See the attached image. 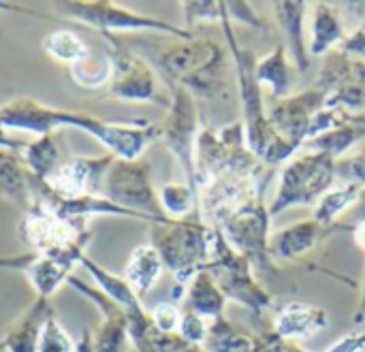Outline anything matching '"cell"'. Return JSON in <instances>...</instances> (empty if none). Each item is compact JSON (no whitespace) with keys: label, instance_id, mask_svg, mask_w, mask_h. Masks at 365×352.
Instances as JSON below:
<instances>
[{"label":"cell","instance_id":"1","mask_svg":"<svg viewBox=\"0 0 365 352\" xmlns=\"http://www.w3.org/2000/svg\"><path fill=\"white\" fill-rule=\"evenodd\" d=\"M231 24H233L231 15L227 13V17L220 21V28L229 43V53H231V62L235 71V81H237V92L242 100V113H244L242 124L246 130V143L250 152L267 169H276L280 165H287L297 150L289 145L269 124L267 109L263 105V88L259 86L255 77L257 56L237 43V36Z\"/></svg>","mask_w":365,"mask_h":352},{"label":"cell","instance_id":"2","mask_svg":"<svg viewBox=\"0 0 365 352\" xmlns=\"http://www.w3.org/2000/svg\"><path fill=\"white\" fill-rule=\"evenodd\" d=\"M231 56L212 38H184L165 47L158 68L167 83L186 88L195 98L220 100L229 96Z\"/></svg>","mask_w":365,"mask_h":352},{"label":"cell","instance_id":"3","mask_svg":"<svg viewBox=\"0 0 365 352\" xmlns=\"http://www.w3.org/2000/svg\"><path fill=\"white\" fill-rule=\"evenodd\" d=\"M150 244L158 250L165 269L173 274V304L186 293L190 280L207 269L212 257V224L195 214L186 220H173L169 224H152Z\"/></svg>","mask_w":365,"mask_h":352},{"label":"cell","instance_id":"4","mask_svg":"<svg viewBox=\"0 0 365 352\" xmlns=\"http://www.w3.org/2000/svg\"><path fill=\"white\" fill-rule=\"evenodd\" d=\"M19 237L32 248V252L75 267L86 257L92 231L88 220L60 216L34 199L32 205L21 214Z\"/></svg>","mask_w":365,"mask_h":352},{"label":"cell","instance_id":"5","mask_svg":"<svg viewBox=\"0 0 365 352\" xmlns=\"http://www.w3.org/2000/svg\"><path fill=\"white\" fill-rule=\"evenodd\" d=\"M207 271H212L227 301L240 304L255 319H263L274 308V297L257 278L250 261L231 248L216 224H212V257Z\"/></svg>","mask_w":365,"mask_h":352},{"label":"cell","instance_id":"6","mask_svg":"<svg viewBox=\"0 0 365 352\" xmlns=\"http://www.w3.org/2000/svg\"><path fill=\"white\" fill-rule=\"evenodd\" d=\"M269 205L263 203V192L246 199L216 222L231 248L246 257L261 278H276L280 274L269 254Z\"/></svg>","mask_w":365,"mask_h":352},{"label":"cell","instance_id":"7","mask_svg":"<svg viewBox=\"0 0 365 352\" xmlns=\"http://www.w3.org/2000/svg\"><path fill=\"white\" fill-rule=\"evenodd\" d=\"M336 158L323 152H308L291 158L280 171L278 190L269 203V216H278L291 207H310L334 188L338 177Z\"/></svg>","mask_w":365,"mask_h":352},{"label":"cell","instance_id":"8","mask_svg":"<svg viewBox=\"0 0 365 352\" xmlns=\"http://www.w3.org/2000/svg\"><path fill=\"white\" fill-rule=\"evenodd\" d=\"M56 11L73 19L77 24H83L92 30H98L105 36H113L115 32H158L175 36L178 41L195 36L190 30L175 26L171 21L143 15L137 11H130L126 6H120L109 0H71V2H56Z\"/></svg>","mask_w":365,"mask_h":352},{"label":"cell","instance_id":"9","mask_svg":"<svg viewBox=\"0 0 365 352\" xmlns=\"http://www.w3.org/2000/svg\"><path fill=\"white\" fill-rule=\"evenodd\" d=\"M103 197L113 205L133 212L148 224H169L171 218L165 216L158 192L152 184V165L143 158L139 160H113L105 182Z\"/></svg>","mask_w":365,"mask_h":352},{"label":"cell","instance_id":"10","mask_svg":"<svg viewBox=\"0 0 365 352\" xmlns=\"http://www.w3.org/2000/svg\"><path fill=\"white\" fill-rule=\"evenodd\" d=\"M165 147L178 160L186 184L197 190V141L201 135V115L197 98L182 86L169 83V107L163 122H158Z\"/></svg>","mask_w":365,"mask_h":352},{"label":"cell","instance_id":"11","mask_svg":"<svg viewBox=\"0 0 365 352\" xmlns=\"http://www.w3.org/2000/svg\"><path fill=\"white\" fill-rule=\"evenodd\" d=\"M94 115L73 109L45 105L32 96H15L0 105V124L11 133H30L34 137L56 135L60 128H77L88 133Z\"/></svg>","mask_w":365,"mask_h":352},{"label":"cell","instance_id":"12","mask_svg":"<svg viewBox=\"0 0 365 352\" xmlns=\"http://www.w3.org/2000/svg\"><path fill=\"white\" fill-rule=\"evenodd\" d=\"M113 43V79L107 94L126 103H152L169 107V96L163 92L156 71L128 47L107 36Z\"/></svg>","mask_w":365,"mask_h":352},{"label":"cell","instance_id":"13","mask_svg":"<svg viewBox=\"0 0 365 352\" xmlns=\"http://www.w3.org/2000/svg\"><path fill=\"white\" fill-rule=\"evenodd\" d=\"M317 88L327 94V107L359 113L365 109V62L340 49L323 58Z\"/></svg>","mask_w":365,"mask_h":352},{"label":"cell","instance_id":"14","mask_svg":"<svg viewBox=\"0 0 365 352\" xmlns=\"http://www.w3.org/2000/svg\"><path fill=\"white\" fill-rule=\"evenodd\" d=\"M66 284L101 312V323L96 325V329L83 336V340L77 344L75 352H128L133 344H130L128 321H126L124 310L115 306L105 293L81 282L75 276H71Z\"/></svg>","mask_w":365,"mask_h":352},{"label":"cell","instance_id":"15","mask_svg":"<svg viewBox=\"0 0 365 352\" xmlns=\"http://www.w3.org/2000/svg\"><path fill=\"white\" fill-rule=\"evenodd\" d=\"M113 160L115 158L111 154L77 156L64 160L56 173L45 184L34 186V190H45L58 199L103 197V182Z\"/></svg>","mask_w":365,"mask_h":352},{"label":"cell","instance_id":"16","mask_svg":"<svg viewBox=\"0 0 365 352\" xmlns=\"http://www.w3.org/2000/svg\"><path fill=\"white\" fill-rule=\"evenodd\" d=\"M327 105V94L317 86L304 92H295L287 98L276 100L267 109L269 124L274 130L295 150H299L310 133L312 120Z\"/></svg>","mask_w":365,"mask_h":352},{"label":"cell","instance_id":"17","mask_svg":"<svg viewBox=\"0 0 365 352\" xmlns=\"http://www.w3.org/2000/svg\"><path fill=\"white\" fill-rule=\"evenodd\" d=\"M0 269H11V271L24 274L28 284L32 286L34 295L49 299V301L60 291V286L66 284L68 278L73 276V267L58 263L49 257L36 254V252L0 259Z\"/></svg>","mask_w":365,"mask_h":352},{"label":"cell","instance_id":"18","mask_svg":"<svg viewBox=\"0 0 365 352\" xmlns=\"http://www.w3.org/2000/svg\"><path fill=\"white\" fill-rule=\"evenodd\" d=\"M334 235L331 227L319 224L314 218L299 220L269 237V254L274 261H299L317 250L325 239Z\"/></svg>","mask_w":365,"mask_h":352},{"label":"cell","instance_id":"19","mask_svg":"<svg viewBox=\"0 0 365 352\" xmlns=\"http://www.w3.org/2000/svg\"><path fill=\"white\" fill-rule=\"evenodd\" d=\"M329 327L327 310L308 301H291L282 306L274 321V333L289 342H306Z\"/></svg>","mask_w":365,"mask_h":352},{"label":"cell","instance_id":"20","mask_svg":"<svg viewBox=\"0 0 365 352\" xmlns=\"http://www.w3.org/2000/svg\"><path fill=\"white\" fill-rule=\"evenodd\" d=\"M53 314L51 301L34 297V301L6 327L0 344L4 352H36L47 319Z\"/></svg>","mask_w":365,"mask_h":352},{"label":"cell","instance_id":"21","mask_svg":"<svg viewBox=\"0 0 365 352\" xmlns=\"http://www.w3.org/2000/svg\"><path fill=\"white\" fill-rule=\"evenodd\" d=\"M274 15L278 19V26L282 28L284 34V47L289 51V58L293 60L297 73H306L312 64V58L308 53V41H306V28H304V19H306V11H308V2L299 0V2H272Z\"/></svg>","mask_w":365,"mask_h":352},{"label":"cell","instance_id":"22","mask_svg":"<svg viewBox=\"0 0 365 352\" xmlns=\"http://www.w3.org/2000/svg\"><path fill=\"white\" fill-rule=\"evenodd\" d=\"M255 77L261 88H269V92L276 100L295 94V83H297L299 73H297L293 60L289 58L284 43L274 45V49L267 56L257 58Z\"/></svg>","mask_w":365,"mask_h":352},{"label":"cell","instance_id":"23","mask_svg":"<svg viewBox=\"0 0 365 352\" xmlns=\"http://www.w3.org/2000/svg\"><path fill=\"white\" fill-rule=\"evenodd\" d=\"M346 26L344 17L340 13V6L329 2H317L312 11V24H310V41H308V53L310 58H325L329 51L340 49V45L346 41Z\"/></svg>","mask_w":365,"mask_h":352},{"label":"cell","instance_id":"24","mask_svg":"<svg viewBox=\"0 0 365 352\" xmlns=\"http://www.w3.org/2000/svg\"><path fill=\"white\" fill-rule=\"evenodd\" d=\"M0 197L21 209V214L34 201V182L17 150L0 147Z\"/></svg>","mask_w":365,"mask_h":352},{"label":"cell","instance_id":"25","mask_svg":"<svg viewBox=\"0 0 365 352\" xmlns=\"http://www.w3.org/2000/svg\"><path fill=\"white\" fill-rule=\"evenodd\" d=\"M365 139V115L361 113H351V111H340L334 128L323 133L321 137L312 139L306 143L310 152H323L334 156L336 160L344 158L349 150H353L359 141Z\"/></svg>","mask_w":365,"mask_h":352},{"label":"cell","instance_id":"26","mask_svg":"<svg viewBox=\"0 0 365 352\" xmlns=\"http://www.w3.org/2000/svg\"><path fill=\"white\" fill-rule=\"evenodd\" d=\"M163 274H165V263L158 250L152 244H141L130 252L122 276L130 284V289L137 293V297L143 299L148 293L154 291Z\"/></svg>","mask_w":365,"mask_h":352},{"label":"cell","instance_id":"27","mask_svg":"<svg viewBox=\"0 0 365 352\" xmlns=\"http://www.w3.org/2000/svg\"><path fill=\"white\" fill-rule=\"evenodd\" d=\"M19 154L24 158V165H26L34 186L45 184L56 173V169L64 162L56 135L34 137L32 141L24 143Z\"/></svg>","mask_w":365,"mask_h":352},{"label":"cell","instance_id":"28","mask_svg":"<svg viewBox=\"0 0 365 352\" xmlns=\"http://www.w3.org/2000/svg\"><path fill=\"white\" fill-rule=\"evenodd\" d=\"M186 310L207 319L210 323L225 316V308H227V297L222 295L220 286L216 284L212 271L203 269L199 271L186 291Z\"/></svg>","mask_w":365,"mask_h":352},{"label":"cell","instance_id":"29","mask_svg":"<svg viewBox=\"0 0 365 352\" xmlns=\"http://www.w3.org/2000/svg\"><path fill=\"white\" fill-rule=\"evenodd\" d=\"M81 267H86V271L94 278L96 289L101 293H105L115 306H120L124 310V314H135L139 310H143V301L137 297V293L130 289V284L124 280V276H118L105 267H101L98 263H94L88 254L81 259L79 263Z\"/></svg>","mask_w":365,"mask_h":352},{"label":"cell","instance_id":"30","mask_svg":"<svg viewBox=\"0 0 365 352\" xmlns=\"http://www.w3.org/2000/svg\"><path fill=\"white\" fill-rule=\"evenodd\" d=\"M205 352H259V336L237 327L227 316L210 323L207 340L203 344Z\"/></svg>","mask_w":365,"mask_h":352},{"label":"cell","instance_id":"31","mask_svg":"<svg viewBox=\"0 0 365 352\" xmlns=\"http://www.w3.org/2000/svg\"><path fill=\"white\" fill-rule=\"evenodd\" d=\"M68 73L73 83L81 90H107L113 79V56L90 49L79 62L68 66Z\"/></svg>","mask_w":365,"mask_h":352},{"label":"cell","instance_id":"32","mask_svg":"<svg viewBox=\"0 0 365 352\" xmlns=\"http://www.w3.org/2000/svg\"><path fill=\"white\" fill-rule=\"evenodd\" d=\"M361 195V188L357 184H342L338 188H331L329 192H325L319 203L314 205V220L323 227H334L340 218H344L353 205L357 203Z\"/></svg>","mask_w":365,"mask_h":352},{"label":"cell","instance_id":"33","mask_svg":"<svg viewBox=\"0 0 365 352\" xmlns=\"http://www.w3.org/2000/svg\"><path fill=\"white\" fill-rule=\"evenodd\" d=\"M158 201L167 218L186 220L199 214V195L186 182H169L158 190Z\"/></svg>","mask_w":365,"mask_h":352},{"label":"cell","instance_id":"34","mask_svg":"<svg viewBox=\"0 0 365 352\" xmlns=\"http://www.w3.org/2000/svg\"><path fill=\"white\" fill-rule=\"evenodd\" d=\"M41 47L51 60L66 64V66H73L75 62H79L90 51V47L83 43V38L79 34L66 30V28H60V30L45 34Z\"/></svg>","mask_w":365,"mask_h":352},{"label":"cell","instance_id":"35","mask_svg":"<svg viewBox=\"0 0 365 352\" xmlns=\"http://www.w3.org/2000/svg\"><path fill=\"white\" fill-rule=\"evenodd\" d=\"M229 13V2H218V0H190L182 2V15L186 30H190L197 24H220Z\"/></svg>","mask_w":365,"mask_h":352},{"label":"cell","instance_id":"36","mask_svg":"<svg viewBox=\"0 0 365 352\" xmlns=\"http://www.w3.org/2000/svg\"><path fill=\"white\" fill-rule=\"evenodd\" d=\"M77 344L73 342V338L68 336V331L62 327V323L58 321L56 314H51L45 323L41 342H38V351L36 352H75Z\"/></svg>","mask_w":365,"mask_h":352},{"label":"cell","instance_id":"37","mask_svg":"<svg viewBox=\"0 0 365 352\" xmlns=\"http://www.w3.org/2000/svg\"><path fill=\"white\" fill-rule=\"evenodd\" d=\"M207 329H210V321L190 312V310H182V319H180V327H178V336L188 342L190 346H199L203 348L205 340H207Z\"/></svg>","mask_w":365,"mask_h":352},{"label":"cell","instance_id":"38","mask_svg":"<svg viewBox=\"0 0 365 352\" xmlns=\"http://www.w3.org/2000/svg\"><path fill=\"white\" fill-rule=\"evenodd\" d=\"M336 173L344 180V184H357L359 188H365V150L340 158L336 162Z\"/></svg>","mask_w":365,"mask_h":352},{"label":"cell","instance_id":"39","mask_svg":"<svg viewBox=\"0 0 365 352\" xmlns=\"http://www.w3.org/2000/svg\"><path fill=\"white\" fill-rule=\"evenodd\" d=\"M150 319L160 333H178L182 310L173 301H160L150 310Z\"/></svg>","mask_w":365,"mask_h":352},{"label":"cell","instance_id":"40","mask_svg":"<svg viewBox=\"0 0 365 352\" xmlns=\"http://www.w3.org/2000/svg\"><path fill=\"white\" fill-rule=\"evenodd\" d=\"M364 222H365V188H361V195H359L357 203L353 205V209H351L344 218H340V220L331 227V231H334V235H336V233H346V231H353L357 224H364Z\"/></svg>","mask_w":365,"mask_h":352},{"label":"cell","instance_id":"41","mask_svg":"<svg viewBox=\"0 0 365 352\" xmlns=\"http://www.w3.org/2000/svg\"><path fill=\"white\" fill-rule=\"evenodd\" d=\"M340 51L365 62V17L361 19V24L346 36V41L340 45Z\"/></svg>","mask_w":365,"mask_h":352},{"label":"cell","instance_id":"42","mask_svg":"<svg viewBox=\"0 0 365 352\" xmlns=\"http://www.w3.org/2000/svg\"><path fill=\"white\" fill-rule=\"evenodd\" d=\"M259 352H308L302 348L297 342H289L278 338L274 331L272 333H261L259 336Z\"/></svg>","mask_w":365,"mask_h":352},{"label":"cell","instance_id":"43","mask_svg":"<svg viewBox=\"0 0 365 352\" xmlns=\"http://www.w3.org/2000/svg\"><path fill=\"white\" fill-rule=\"evenodd\" d=\"M365 351V329L355 331L344 336L342 340H338L336 344H331L325 352H364Z\"/></svg>","mask_w":365,"mask_h":352},{"label":"cell","instance_id":"44","mask_svg":"<svg viewBox=\"0 0 365 352\" xmlns=\"http://www.w3.org/2000/svg\"><path fill=\"white\" fill-rule=\"evenodd\" d=\"M0 147H9V150H17V152H21V147H24V141H19V139H13L11 135H9V130L0 124Z\"/></svg>","mask_w":365,"mask_h":352},{"label":"cell","instance_id":"45","mask_svg":"<svg viewBox=\"0 0 365 352\" xmlns=\"http://www.w3.org/2000/svg\"><path fill=\"white\" fill-rule=\"evenodd\" d=\"M353 323L355 325H364L365 323V286L364 293H361V299H359V306H357V310L353 314Z\"/></svg>","mask_w":365,"mask_h":352},{"label":"cell","instance_id":"46","mask_svg":"<svg viewBox=\"0 0 365 352\" xmlns=\"http://www.w3.org/2000/svg\"><path fill=\"white\" fill-rule=\"evenodd\" d=\"M351 233H353V237H355L357 246H359V248L365 252V222L364 224H357Z\"/></svg>","mask_w":365,"mask_h":352},{"label":"cell","instance_id":"47","mask_svg":"<svg viewBox=\"0 0 365 352\" xmlns=\"http://www.w3.org/2000/svg\"><path fill=\"white\" fill-rule=\"evenodd\" d=\"M0 11H9V13H13V11H19V13H32V15H36L34 11H28V9H24V6H13V4H4V2H0Z\"/></svg>","mask_w":365,"mask_h":352},{"label":"cell","instance_id":"48","mask_svg":"<svg viewBox=\"0 0 365 352\" xmlns=\"http://www.w3.org/2000/svg\"><path fill=\"white\" fill-rule=\"evenodd\" d=\"M2 351H4V348H2V344H0V352H2Z\"/></svg>","mask_w":365,"mask_h":352}]
</instances>
